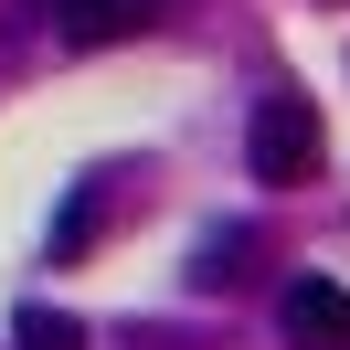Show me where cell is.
Instances as JSON below:
<instances>
[{"label": "cell", "mask_w": 350, "mask_h": 350, "mask_svg": "<svg viewBox=\"0 0 350 350\" xmlns=\"http://www.w3.org/2000/svg\"><path fill=\"white\" fill-rule=\"evenodd\" d=\"M96 223H107V180H75V191H64V213H53V265H64V255H85V244H96Z\"/></svg>", "instance_id": "277c9868"}, {"label": "cell", "mask_w": 350, "mask_h": 350, "mask_svg": "<svg viewBox=\"0 0 350 350\" xmlns=\"http://www.w3.org/2000/svg\"><path fill=\"white\" fill-rule=\"evenodd\" d=\"M244 255H255V234H244V223L202 234V255H191V286H234V276H244Z\"/></svg>", "instance_id": "5b68a950"}, {"label": "cell", "mask_w": 350, "mask_h": 350, "mask_svg": "<svg viewBox=\"0 0 350 350\" xmlns=\"http://www.w3.org/2000/svg\"><path fill=\"white\" fill-rule=\"evenodd\" d=\"M11 340H22V350H85V329H75L64 308H22V319H11Z\"/></svg>", "instance_id": "8992f818"}, {"label": "cell", "mask_w": 350, "mask_h": 350, "mask_svg": "<svg viewBox=\"0 0 350 350\" xmlns=\"http://www.w3.org/2000/svg\"><path fill=\"white\" fill-rule=\"evenodd\" d=\"M32 11H43V22L64 32V43H128V32L149 22L138 0H32Z\"/></svg>", "instance_id": "3957f363"}, {"label": "cell", "mask_w": 350, "mask_h": 350, "mask_svg": "<svg viewBox=\"0 0 350 350\" xmlns=\"http://www.w3.org/2000/svg\"><path fill=\"white\" fill-rule=\"evenodd\" d=\"M244 159H255V180H308V159H319V117H308V96H265L255 128H244Z\"/></svg>", "instance_id": "6da1fadb"}, {"label": "cell", "mask_w": 350, "mask_h": 350, "mask_svg": "<svg viewBox=\"0 0 350 350\" xmlns=\"http://www.w3.org/2000/svg\"><path fill=\"white\" fill-rule=\"evenodd\" d=\"M138 11H149V0H138Z\"/></svg>", "instance_id": "52a82bcc"}, {"label": "cell", "mask_w": 350, "mask_h": 350, "mask_svg": "<svg viewBox=\"0 0 350 350\" xmlns=\"http://www.w3.org/2000/svg\"><path fill=\"white\" fill-rule=\"evenodd\" d=\"M276 319H286V340H297V350H350V286H329V276H297Z\"/></svg>", "instance_id": "7a4b0ae2"}]
</instances>
